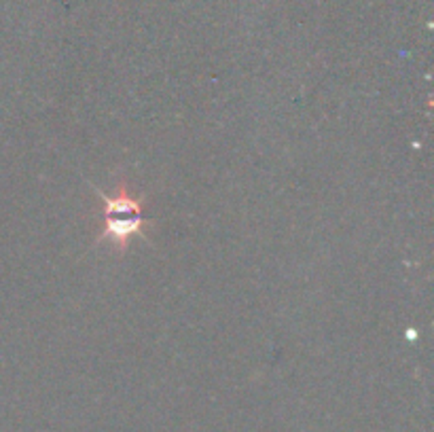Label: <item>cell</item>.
<instances>
[{
	"instance_id": "1",
	"label": "cell",
	"mask_w": 434,
	"mask_h": 432,
	"mask_svg": "<svg viewBox=\"0 0 434 432\" xmlns=\"http://www.w3.org/2000/svg\"><path fill=\"white\" fill-rule=\"evenodd\" d=\"M92 189L102 197L104 201V229L102 233L96 238V244L102 242H110L112 246L119 248V252L127 250V244L134 235H140L147 240L144 229L151 225V221H147L142 216V199L134 197L129 193L127 183H119L112 195H106L102 189H96L92 185Z\"/></svg>"
}]
</instances>
